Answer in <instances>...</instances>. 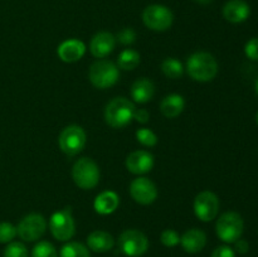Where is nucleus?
I'll return each instance as SVG.
<instances>
[{
  "mask_svg": "<svg viewBox=\"0 0 258 257\" xmlns=\"http://www.w3.org/2000/svg\"><path fill=\"white\" fill-rule=\"evenodd\" d=\"M4 257H28V249L22 242H10L5 247Z\"/></svg>",
  "mask_w": 258,
  "mask_h": 257,
  "instance_id": "27",
  "label": "nucleus"
},
{
  "mask_svg": "<svg viewBox=\"0 0 258 257\" xmlns=\"http://www.w3.org/2000/svg\"><path fill=\"white\" fill-rule=\"evenodd\" d=\"M139 63H140V54L134 49L122 50L117 58L118 68L123 71L135 70Z\"/></svg>",
  "mask_w": 258,
  "mask_h": 257,
  "instance_id": "22",
  "label": "nucleus"
},
{
  "mask_svg": "<svg viewBox=\"0 0 258 257\" xmlns=\"http://www.w3.org/2000/svg\"><path fill=\"white\" fill-rule=\"evenodd\" d=\"M244 223L241 214L236 212H226L218 218L216 224L217 236L226 243H234L243 233Z\"/></svg>",
  "mask_w": 258,
  "mask_h": 257,
  "instance_id": "5",
  "label": "nucleus"
},
{
  "mask_svg": "<svg viewBox=\"0 0 258 257\" xmlns=\"http://www.w3.org/2000/svg\"><path fill=\"white\" fill-rule=\"evenodd\" d=\"M234 249H236V252H238V253L246 254L247 252L249 251L248 242H247L246 239H237V241L234 242Z\"/></svg>",
  "mask_w": 258,
  "mask_h": 257,
  "instance_id": "33",
  "label": "nucleus"
},
{
  "mask_svg": "<svg viewBox=\"0 0 258 257\" xmlns=\"http://www.w3.org/2000/svg\"><path fill=\"white\" fill-rule=\"evenodd\" d=\"M49 229L52 236L58 241H68L76 233V223L70 207L58 211L50 217Z\"/></svg>",
  "mask_w": 258,
  "mask_h": 257,
  "instance_id": "8",
  "label": "nucleus"
},
{
  "mask_svg": "<svg viewBox=\"0 0 258 257\" xmlns=\"http://www.w3.org/2000/svg\"><path fill=\"white\" fill-rule=\"evenodd\" d=\"M219 212V199L213 191L204 190L194 199V213L201 221L211 222Z\"/></svg>",
  "mask_w": 258,
  "mask_h": 257,
  "instance_id": "11",
  "label": "nucleus"
},
{
  "mask_svg": "<svg viewBox=\"0 0 258 257\" xmlns=\"http://www.w3.org/2000/svg\"><path fill=\"white\" fill-rule=\"evenodd\" d=\"M155 86L149 78H139L131 86V97L138 103H146L153 100Z\"/></svg>",
  "mask_w": 258,
  "mask_h": 257,
  "instance_id": "18",
  "label": "nucleus"
},
{
  "mask_svg": "<svg viewBox=\"0 0 258 257\" xmlns=\"http://www.w3.org/2000/svg\"><path fill=\"white\" fill-rule=\"evenodd\" d=\"M161 71L164 75L171 80H178L183 76L184 67L181 65L180 60L175 59V58H165L161 63Z\"/></svg>",
  "mask_w": 258,
  "mask_h": 257,
  "instance_id": "23",
  "label": "nucleus"
},
{
  "mask_svg": "<svg viewBox=\"0 0 258 257\" xmlns=\"http://www.w3.org/2000/svg\"><path fill=\"white\" fill-rule=\"evenodd\" d=\"M72 178L81 189H93L100 181V169L92 159L81 158L73 165Z\"/></svg>",
  "mask_w": 258,
  "mask_h": 257,
  "instance_id": "4",
  "label": "nucleus"
},
{
  "mask_svg": "<svg viewBox=\"0 0 258 257\" xmlns=\"http://www.w3.org/2000/svg\"><path fill=\"white\" fill-rule=\"evenodd\" d=\"M197 3H199V4H209V3H212L213 0H196Z\"/></svg>",
  "mask_w": 258,
  "mask_h": 257,
  "instance_id": "35",
  "label": "nucleus"
},
{
  "mask_svg": "<svg viewBox=\"0 0 258 257\" xmlns=\"http://www.w3.org/2000/svg\"><path fill=\"white\" fill-rule=\"evenodd\" d=\"M32 257H58V253L50 242L40 241L33 248Z\"/></svg>",
  "mask_w": 258,
  "mask_h": 257,
  "instance_id": "25",
  "label": "nucleus"
},
{
  "mask_svg": "<svg viewBox=\"0 0 258 257\" xmlns=\"http://www.w3.org/2000/svg\"><path fill=\"white\" fill-rule=\"evenodd\" d=\"M60 257H91L88 248L81 242H68L60 248Z\"/></svg>",
  "mask_w": 258,
  "mask_h": 257,
  "instance_id": "24",
  "label": "nucleus"
},
{
  "mask_svg": "<svg viewBox=\"0 0 258 257\" xmlns=\"http://www.w3.org/2000/svg\"><path fill=\"white\" fill-rule=\"evenodd\" d=\"M135 105L125 97H116L105 108V120L111 127L122 128L134 120Z\"/></svg>",
  "mask_w": 258,
  "mask_h": 257,
  "instance_id": "2",
  "label": "nucleus"
},
{
  "mask_svg": "<svg viewBox=\"0 0 258 257\" xmlns=\"http://www.w3.org/2000/svg\"><path fill=\"white\" fill-rule=\"evenodd\" d=\"M186 72L198 82H209L218 73V63L208 52H197L186 60Z\"/></svg>",
  "mask_w": 258,
  "mask_h": 257,
  "instance_id": "1",
  "label": "nucleus"
},
{
  "mask_svg": "<svg viewBox=\"0 0 258 257\" xmlns=\"http://www.w3.org/2000/svg\"><path fill=\"white\" fill-rule=\"evenodd\" d=\"M136 39V34L134 32V29L131 28H125L122 29L121 32H118L117 34V40L123 45H128V44H133Z\"/></svg>",
  "mask_w": 258,
  "mask_h": 257,
  "instance_id": "30",
  "label": "nucleus"
},
{
  "mask_svg": "<svg viewBox=\"0 0 258 257\" xmlns=\"http://www.w3.org/2000/svg\"><path fill=\"white\" fill-rule=\"evenodd\" d=\"M184 107H185V101L180 95H176V93L164 97L160 103L161 113L168 118H174L180 115Z\"/></svg>",
  "mask_w": 258,
  "mask_h": 257,
  "instance_id": "21",
  "label": "nucleus"
},
{
  "mask_svg": "<svg viewBox=\"0 0 258 257\" xmlns=\"http://www.w3.org/2000/svg\"><path fill=\"white\" fill-rule=\"evenodd\" d=\"M244 53L252 60H258V38H252L246 43Z\"/></svg>",
  "mask_w": 258,
  "mask_h": 257,
  "instance_id": "31",
  "label": "nucleus"
},
{
  "mask_svg": "<svg viewBox=\"0 0 258 257\" xmlns=\"http://www.w3.org/2000/svg\"><path fill=\"white\" fill-rule=\"evenodd\" d=\"M118 248L128 257H140L149 249V239L138 229H126L118 238Z\"/></svg>",
  "mask_w": 258,
  "mask_h": 257,
  "instance_id": "7",
  "label": "nucleus"
},
{
  "mask_svg": "<svg viewBox=\"0 0 258 257\" xmlns=\"http://www.w3.org/2000/svg\"><path fill=\"white\" fill-rule=\"evenodd\" d=\"M256 92H257V96H258V80H257V82H256Z\"/></svg>",
  "mask_w": 258,
  "mask_h": 257,
  "instance_id": "36",
  "label": "nucleus"
},
{
  "mask_svg": "<svg viewBox=\"0 0 258 257\" xmlns=\"http://www.w3.org/2000/svg\"><path fill=\"white\" fill-rule=\"evenodd\" d=\"M212 257H236V253L229 246H219L214 249Z\"/></svg>",
  "mask_w": 258,
  "mask_h": 257,
  "instance_id": "32",
  "label": "nucleus"
},
{
  "mask_svg": "<svg viewBox=\"0 0 258 257\" xmlns=\"http://www.w3.org/2000/svg\"><path fill=\"white\" fill-rule=\"evenodd\" d=\"M17 234V227L13 226L12 223H8V222L0 223V243H9Z\"/></svg>",
  "mask_w": 258,
  "mask_h": 257,
  "instance_id": "28",
  "label": "nucleus"
},
{
  "mask_svg": "<svg viewBox=\"0 0 258 257\" xmlns=\"http://www.w3.org/2000/svg\"><path fill=\"white\" fill-rule=\"evenodd\" d=\"M256 122H257V125H258V111H257V113H256Z\"/></svg>",
  "mask_w": 258,
  "mask_h": 257,
  "instance_id": "37",
  "label": "nucleus"
},
{
  "mask_svg": "<svg viewBox=\"0 0 258 257\" xmlns=\"http://www.w3.org/2000/svg\"><path fill=\"white\" fill-rule=\"evenodd\" d=\"M134 118H135L138 122L146 123L149 121V118H150V115H149V112L146 110L140 108V110H135V112H134Z\"/></svg>",
  "mask_w": 258,
  "mask_h": 257,
  "instance_id": "34",
  "label": "nucleus"
},
{
  "mask_svg": "<svg viewBox=\"0 0 258 257\" xmlns=\"http://www.w3.org/2000/svg\"><path fill=\"white\" fill-rule=\"evenodd\" d=\"M87 141L85 130L78 125H70L60 133L58 144L60 150L70 156H75L83 150Z\"/></svg>",
  "mask_w": 258,
  "mask_h": 257,
  "instance_id": "9",
  "label": "nucleus"
},
{
  "mask_svg": "<svg viewBox=\"0 0 258 257\" xmlns=\"http://www.w3.org/2000/svg\"><path fill=\"white\" fill-rule=\"evenodd\" d=\"M130 194L136 203L148 206L158 198V189L150 179L136 178L130 184Z\"/></svg>",
  "mask_w": 258,
  "mask_h": 257,
  "instance_id": "12",
  "label": "nucleus"
},
{
  "mask_svg": "<svg viewBox=\"0 0 258 257\" xmlns=\"http://www.w3.org/2000/svg\"><path fill=\"white\" fill-rule=\"evenodd\" d=\"M143 22L149 29L155 32H164L171 27L174 22L173 12L165 5H149L143 12Z\"/></svg>",
  "mask_w": 258,
  "mask_h": 257,
  "instance_id": "6",
  "label": "nucleus"
},
{
  "mask_svg": "<svg viewBox=\"0 0 258 257\" xmlns=\"http://www.w3.org/2000/svg\"><path fill=\"white\" fill-rule=\"evenodd\" d=\"M125 164L130 173L140 175V174L149 173L153 169L154 156L146 150H136L126 158Z\"/></svg>",
  "mask_w": 258,
  "mask_h": 257,
  "instance_id": "13",
  "label": "nucleus"
},
{
  "mask_svg": "<svg viewBox=\"0 0 258 257\" xmlns=\"http://www.w3.org/2000/svg\"><path fill=\"white\" fill-rule=\"evenodd\" d=\"M161 243L165 247H175L176 244L180 243V237L178 232L174 229H165L160 236Z\"/></svg>",
  "mask_w": 258,
  "mask_h": 257,
  "instance_id": "29",
  "label": "nucleus"
},
{
  "mask_svg": "<svg viewBox=\"0 0 258 257\" xmlns=\"http://www.w3.org/2000/svg\"><path fill=\"white\" fill-rule=\"evenodd\" d=\"M116 45L115 35L108 32H100L93 35L90 43V50L93 57L105 58L110 54Z\"/></svg>",
  "mask_w": 258,
  "mask_h": 257,
  "instance_id": "15",
  "label": "nucleus"
},
{
  "mask_svg": "<svg viewBox=\"0 0 258 257\" xmlns=\"http://www.w3.org/2000/svg\"><path fill=\"white\" fill-rule=\"evenodd\" d=\"M88 248L93 252H107L115 244V239L108 232L93 231L87 237Z\"/></svg>",
  "mask_w": 258,
  "mask_h": 257,
  "instance_id": "20",
  "label": "nucleus"
},
{
  "mask_svg": "<svg viewBox=\"0 0 258 257\" xmlns=\"http://www.w3.org/2000/svg\"><path fill=\"white\" fill-rule=\"evenodd\" d=\"M251 8L244 0H228L223 7V17L227 22L239 24L248 19Z\"/></svg>",
  "mask_w": 258,
  "mask_h": 257,
  "instance_id": "14",
  "label": "nucleus"
},
{
  "mask_svg": "<svg viewBox=\"0 0 258 257\" xmlns=\"http://www.w3.org/2000/svg\"><path fill=\"white\" fill-rule=\"evenodd\" d=\"M180 243L185 252L197 253V252H201L207 244V236L203 231L198 228L189 229L180 237Z\"/></svg>",
  "mask_w": 258,
  "mask_h": 257,
  "instance_id": "17",
  "label": "nucleus"
},
{
  "mask_svg": "<svg viewBox=\"0 0 258 257\" xmlns=\"http://www.w3.org/2000/svg\"><path fill=\"white\" fill-rule=\"evenodd\" d=\"M47 221L42 214L32 213L25 216L17 227L18 236L27 242H34L44 234Z\"/></svg>",
  "mask_w": 258,
  "mask_h": 257,
  "instance_id": "10",
  "label": "nucleus"
},
{
  "mask_svg": "<svg viewBox=\"0 0 258 257\" xmlns=\"http://www.w3.org/2000/svg\"><path fill=\"white\" fill-rule=\"evenodd\" d=\"M136 139H138L139 143L144 146H155L158 144V136L150 130V128H139L136 131Z\"/></svg>",
  "mask_w": 258,
  "mask_h": 257,
  "instance_id": "26",
  "label": "nucleus"
},
{
  "mask_svg": "<svg viewBox=\"0 0 258 257\" xmlns=\"http://www.w3.org/2000/svg\"><path fill=\"white\" fill-rule=\"evenodd\" d=\"M91 83L100 90L112 87L120 78L118 67L107 59H98L90 67L88 72Z\"/></svg>",
  "mask_w": 258,
  "mask_h": 257,
  "instance_id": "3",
  "label": "nucleus"
},
{
  "mask_svg": "<svg viewBox=\"0 0 258 257\" xmlns=\"http://www.w3.org/2000/svg\"><path fill=\"white\" fill-rule=\"evenodd\" d=\"M57 52L63 62L75 63L85 55L86 45L80 39H68L58 47Z\"/></svg>",
  "mask_w": 258,
  "mask_h": 257,
  "instance_id": "16",
  "label": "nucleus"
},
{
  "mask_svg": "<svg viewBox=\"0 0 258 257\" xmlns=\"http://www.w3.org/2000/svg\"><path fill=\"white\" fill-rule=\"evenodd\" d=\"M118 204H120V198L117 194L112 190H105L96 197L93 207L98 214L107 216L117 209Z\"/></svg>",
  "mask_w": 258,
  "mask_h": 257,
  "instance_id": "19",
  "label": "nucleus"
}]
</instances>
